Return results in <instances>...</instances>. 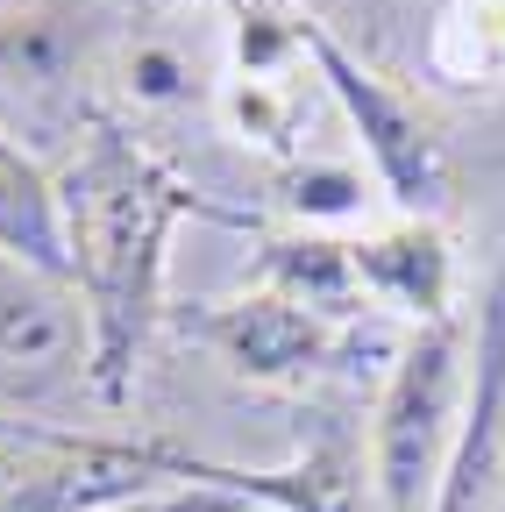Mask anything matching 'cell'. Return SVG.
<instances>
[{
  "mask_svg": "<svg viewBox=\"0 0 505 512\" xmlns=\"http://www.w3.org/2000/svg\"><path fill=\"white\" fill-rule=\"evenodd\" d=\"M427 72L441 86H505V0H441L427 36Z\"/></svg>",
  "mask_w": 505,
  "mask_h": 512,
  "instance_id": "obj_11",
  "label": "cell"
},
{
  "mask_svg": "<svg viewBox=\"0 0 505 512\" xmlns=\"http://www.w3.org/2000/svg\"><path fill=\"white\" fill-rule=\"evenodd\" d=\"M107 512H249V498L214 491V484H164V491H150V498L107 505Z\"/></svg>",
  "mask_w": 505,
  "mask_h": 512,
  "instance_id": "obj_13",
  "label": "cell"
},
{
  "mask_svg": "<svg viewBox=\"0 0 505 512\" xmlns=\"http://www.w3.org/2000/svg\"><path fill=\"white\" fill-rule=\"evenodd\" d=\"M264 292L321 313V320H356L363 313V278H356V249L335 235H278L264 242Z\"/></svg>",
  "mask_w": 505,
  "mask_h": 512,
  "instance_id": "obj_10",
  "label": "cell"
},
{
  "mask_svg": "<svg viewBox=\"0 0 505 512\" xmlns=\"http://www.w3.org/2000/svg\"><path fill=\"white\" fill-rule=\"evenodd\" d=\"M356 249V278L377 306L406 313L413 328H434V320H456L449 299H456V256H449V235L434 221H392L377 228Z\"/></svg>",
  "mask_w": 505,
  "mask_h": 512,
  "instance_id": "obj_7",
  "label": "cell"
},
{
  "mask_svg": "<svg viewBox=\"0 0 505 512\" xmlns=\"http://www.w3.org/2000/svg\"><path fill=\"white\" fill-rule=\"evenodd\" d=\"M178 79H185V64L164 43H136V57H129V93L136 100H178Z\"/></svg>",
  "mask_w": 505,
  "mask_h": 512,
  "instance_id": "obj_15",
  "label": "cell"
},
{
  "mask_svg": "<svg viewBox=\"0 0 505 512\" xmlns=\"http://www.w3.org/2000/svg\"><path fill=\"white\" fill-rule=\"evenodd\" d=\"M498 484H505V256H498L484 313H477L470 392H463L456 448H449V470H441L427 512H491Z\"/></svg>",
  "mask_w": 505,
  "mask_h": 512,
  "instance_id": "obj_4",
  "label": "cell"
},
{
  "mask_svg": "<svg viewBox=\"0 0 505 512\" xmlns=\"http://www.w3.org/2000/svg\"><path fill=\"white\" fill-rule=\"evenodd\" d=\"M0 363L22 377H57L65 363H86L79 292L22 264H0Z\"/></svg>",
  "mask_w": 505,
  "mask_h": 512,
  "instance_id": "obj_8",
  "label": "cell"
},
{
  "mask_svg": "<svg viewBox=\"0 0 505 512\" xmlns=\"http://www.w3.org/2000/svg\"><path fill=\"white\" fill-rule=\"evenodd\" d=\"M164 470H171V484H214V491H235L249 505H271V512H377V491L342 434H321L285 470H235V463L185 456V448L164 441Z\"/></svg>",
  "mask_w": 505,
  "mask_h": 512,
  "instance_id": "obj_6",
  "label": "cell"
},
{
  "mask_svg": "<svg viewBox=\"0 0 505 512\" xmlns=\"http://www.w3.org/2000/svg\"><path fill=\"white\" fill-rule=\"evenodd\" d=\"M299 50L313 57V72L335 93L342 121L356 128L363 164H370L377 192L399 207V221H441L449 200H456V164H449L441 128L377 72V64H363L349 43H335V29L321 15H299Z\"/></svg>",
  "mask_w": 505,
  "mask_h": 512,
  "instance_id": "obj_3",
  "label": "cell"
},
{
  "mask_svg": "<svg viewBox=\"0 0 505 512\" xmlns=\"http://www.w3.org/2000/svg\"><path fill=\"white\" fill-rule=\"evenodd\" d=\"M356 178H342V171H299L292 178V192H285V207H299V214H356Z\"/></svg>",
  "mask_w": 505,
  "mask_h": 512,
  "instance_id": "obj_14",
  "label": "cell"
},
{
  "mask_svg": "<svg viewBox=\"0 0 505 512\" xmlns=\"http://www.w3.org/2000/svg\"><path fill=\"white\" fill-rule=\"evenodd\" d=\"M228 121L242 128V143H264V150H285V128H292V107L271 93V79H235L228 86Z\"/></svg>",
  "mask_w": 505,
  "mask_h": 512,
  "instance_id": "obj_12",
  "label": "cell"
},
{
  "mask_svg": "<svg viewBox=\"0 0 505 512\" xmlns=\"http://www.w3.org/2000/svg\"><path fill=\"white\" fill-rule=\"evenodd\" d=\"M200 335L249 384H306L313 370H328L342 356L335 320L306 313V306H292V299H278L264 285L242 292V299H228V306H207L200 313Z\"/></svg>",
  "mask_w": 505,
  "mask_h": 512,
  "instance_id": "obj_5",
  "label": "cell"
},
{
  "mask_svg": "<svg viewBox=\"0 0 505 512\" xmlns=\"http://www.w3.org/2000/svg\"><path fill=\"white\" fill-rule=\"evenodd\" d=\"M463 392H470V342L456 320L413 328V342L392 356L385 399L370 420V491L377 512H427L434 484L449 470L456 448V420H463Z\"/></svg>",
  "mask_w": 505,
  "mask_h": 512,
  "instance_id": "obj_2",
  "label": "cell"
},
{
  "mask_svg": "<svg viewBox=\"0 0 505 512\" xmlns=\"http://www.w3.org/2000/svg\"><path fill=\"white\" fill-rule=\"evenodd\" d=\"M57 214H65L72 292L86 306V384L100 406H121L136 392L150 328L164 313L171 228L185 214H221V207L200 200L157 150L93 121L72 164L57 171Z\"/></svg>",
  "mask_w": 505,
  "mask_h": 512,
  "instance_id": "obj_1",
  "label": "cell"
},
{
  "mask_svg": "<svg viewBox=\"0 0 505 512\" xmlns=\"http://www.w3.org/2000/svg\"><path fill=\"white\" fill-rule=\"evenodd\" d=\"M0 264H22L36 278L72 285L65 256V214H57V178L0 128Z\"/></svg>",
  "mask_w": 505,
  "mask_h": 512,
  "instance_id": "obj_9",
  "label": "cell"
},
{
  "mask_svg": "<svg viewBox=\"0 0 505 512\" xmlns=\"http://www.w3.org/2000/svg\"><path fill=\"white\" fill-rule=\"evenodd\" d=\"M8 8H22V0H0V15H8Z\"/></svg>",
  "mask_w": 505,
  "mask_h": 512,
  "instance_id": "obj_17",
  "label": "cell"
},
{
  "mask_svg": "<svg viewBox=\"0 0 505 512\" xmlns=\"http://www.w3.org/2000/svg\"><path fill=\"white\" fill-rule=\"evenodd\" d=\"M491 512H505V484H498V505H491Z\"/></svg>",
  "mask_w": 505,
  "mask_h": 512,
  "instance_id": "obj_16",
  "label": "cell"
}]
</instances>
